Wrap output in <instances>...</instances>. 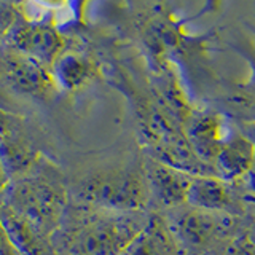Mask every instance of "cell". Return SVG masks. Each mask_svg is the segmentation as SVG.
Instances as JSON below:
<instances>
[{
	"mask_svg": "<svg viewBox=\"0 0 255 255\" xmlns=\"http://www.w3.org/2000/svg\"><path fill=\"white\" fill-rule=\"evenodd\" d=\"M148 219L145 211L118 212L69 203L53 235V249L62 255H122Z\"/></svg>",
	"mask_w": 255,
	"mask_h": 255,
	"instance_id": "obj_1",
	"label": "cell"
},
{
	"mask_svg": "<svg viewBox=\"0 0 255 255\" xmlns=\"http://www.w3.org/2000/svg\"><path fill=\"white\" fill-rule=\"evenodd\" d=\"M0 204L29 222L48 239H53L67 211L69 191L53 172L37 164L24 177L8 183Z\"/></svg>",
	"mask_w": 255,
	"mask_h": 255,
	"instance_id": "obj_2",
	"label": "cell"
},
{
	"mask_svg": "<svg viewBox=\"0 0 255 255\" xmlns=\"http://www.w3.org/2000/svg\"><path fill=\"white\" fill-rule=\"evenodd\" d=\"M75 203L118 212L145 211L150 191L143 167H118L94 172L72 188Z\"/></svg>",
	"mask_w": 255,
	"mask_h": 255,
	"instance_id": "obj_3",
	"label": "cell"
},
{
	"mask_svg": "<svg viewBox=\"0 0 255 255\" xmlns=\"http://www.w3.org/2000/svg\"><path fill=\"white\" fill-rule=\"evenodd\" d=\"M0 82L14 93L40 101L51 98L58 88L51 69L5 46L0 51Z\"/></svg>",
	"mask_w": 255,
	"mask_h": 255,
	"instance_id": "obj_4",
	"label": "cell"
},
{
	"mask_svg": "<svg viewBox=\"0 0 255 255\" xmlns=\"http://www.w3.org/2000/svg\"><path fill=\"white\" fill-rule=\"evenodd\" d=\"M3 46L51 69L62 51V37L50 24L19 18L3 38Z\"/></svg>",
	"mask_w": 255,
	"mask_h": 255,
	"instance_id": "obj_5",
	"label": "cell"
},
{
	"mask_svg": "<svg viewBox=\"0 0 255 255\" xmlns=\"http://www.w3.org/2000/svg\"><path fill=\"white\" fill-rule=\"evenodd\" d=\"M0 158L10 177H24L40 161V155L18 118L0 110Z\"/></svg>",
	"mask_w": 255,
	"mask_h": 255,
	"instance_id": "obj_6",
	"label": "cell"
},
{
	"mask_svg": "<svg viewBox=\"0 0 255 255\" xmlns=\"http://www.w3.org/2000/svg\"><path fill=\"white\" fill-rule=\"evenodd\" d=\"M230 215L206 212L201 209L190 207L188 211L175 214L172 222L167 220L172 233L187 254L188 249H204L217 241L219 236L228 228Z\"/></svg>",
	"mask_w": 255,
	"mask_h": 255,
	"instance_id": "obj_7",
	"label": "cell"
},
{
	"mask_svg": "<svg viewBox=\"0 0 255 255\" xmlns=\"http://www.w3.org/2000/svg\"><path fill=\"white\" fill-rule=\"evenodd\" d=\"M145 179L150 191V198H153L159 206L167 209H177L187 204V195L193 175L179 167L166 164L159 159H148L143 166Z\"/></svg>",
	"mask_w": 255,
	"mask_h": 255,
	"instance_id": "obj_8",
	"label": "cell"
},
{
	"mask_svg": "<svg viewBox=\"0 0 255 255\" xmlns=\"http://www.w3.org/2000/svg\"><path fill=\"white\" fill-rule=\"evenodd\" d=\"M255 164V143L241 132L230 134L212 164V174L223 182H235Z\"/></svg>",
	"mask_w": 255,
	"mask_h": 255,
	"instance_id": "obj_9",
	"label": "cell"
},
{
	"mask_svg": "<svg viewBox=\"0 0 255 255\" xmlns=\"http://www.w3.org/2000/svg\"><path fill=\"white\" fill-rule=\"evenodd\" d=\"M225 122L215 112H203L196 115L188 128L187 139L193 148L195 155L206 166H212L214 159L222 148L223 142L228 139Z\"/></svg>",
	"mask_w": 255,
	"mask_h": 255,
	"instance_id": "obj_10",
	"label": "cell"
},
{
	"mask_svg": "<svg viewBox=\"0 0 255 255\" xmlns=\"http://www.w3.org/2000/svg\"><path fill=\"white\" fill-rule=\"evenodd\" d=\"M122 255H187L166 219L150 215L148 223Z\"/></svg>",
	"mask_w": 255,
	"mask_h": 255,
	"instance_id": "obj_11",
	"label": "cell"
},
{
	"mask_svg": "<svg viewBox=\"0 0 255 255\" xmlns=\"http://www.w3.org/2000/svg\"><path fill=\"white\" fill-rule=\"evenodd\" d=\"M187 206L228 215L235 209V198L228 183L215 175H193L187 195Z\"/></svg>",
	"mask_w": 255,
	"mask_h": 255,
	"instance_id": "obj_12",
	"label": "cell"
},
{
	"mask_svg": "<svg viewBox=\"0 0 255 255\" xmlns=\"http://www.w3.org/2000/svg\"><path fill=\"white\" fill-rule=\"evenodd\" d=\"M91 66L83 58L75 54H61L53 64L51 74L54 82L62 90H78L91 78Z\"/></svg>",
	"mask_w": 255,
	"mask_h": 255,
	"instance_id": "obj_13",
	"label": "cell"
},
{
	"mask_svg": "<svg viewBox=\"0 0 255 255\" xmlns=\"http://www.w3.org/2000/svg\"><path fill=\"white\" fill-rule=\"evenodd\" d=\"M18 19V8L11 3L0 2V35H2V38H5V35L11 30Z\"/></svg>",
	"mask_w": 255,
	"mask_h": 255,
	"instance_id": "obj_14",
	"label": "cell"
},
{
	"mask_svg": "<svg viewBox=\"0 0 255 255\" xmlns=\"http://www.w3.org/2000/svg\"><path fill=\"white\" fill-rule=\"evenodd\" d=\"M223 255H255V243L249 236H241L227 247Z\"/></svg>",
	"mask_w": 255,
	"mask_h": 255,
	"instance_id": "obj_15",
	"label": "cell"
},
{
	"mask_svg": "<svg viewBox=\"0 0 255 255\" xmlns=\"http://www.w3.org/2000/svg\"><path fill=\"white\" fill-rule=\"evenodd\" d=\"M0 255H22L14 246L11 236L8 235L2 219H0Z\"/></svg>",
	"mask_w": 255,
	"mask_h": 255,
	"instance_id": "obj_16",
	"label": "cell"
},
{
	"mask_svg": "<svg viewBox=\"0 0 255 255\" xmlns=\"http://www.w3.org/2000/svg\"><path fill=\"white\" fill-rule=\"evenodd\" d=\"M8 183H10V177H8V174L5 171V166L2 163V158H0V198H2L3 191L6 190Z\"/></svg>",
	"mask_w": 255,
	"mask_h": 255,
	"instance_id": "obj_17",
	"label": "cell"
},
{
	"mask_svg": "<svg viewBox=\"0 0 255 255\" xmlns=\"http://www.w3.org/2000/svg\"><path fill=\"white\" fill-rule=\"evenodd\" d=\"M2 48H3V38L0 35V51H2Z\"/></svg>",
	"mask_w": 255,
	"mask_h": 255,
	"instance_id": "obj_18",
	"label": "cell"
}]
</instances>
